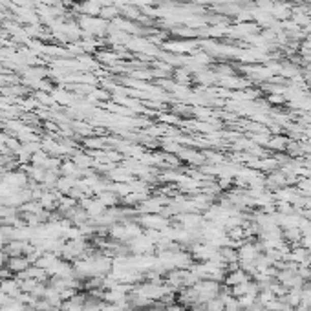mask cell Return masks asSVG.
<instances>
[{
  "mask_svg": "<svg viewBox=\"0 0 311 311\" xmlns=\"http://www.w3.org/2000/svg\"><path fill=\"white\" fill-rule=\"evenodd\" d=\"M29 267V258L27 256H11L8 260V269L11 273H24Z\"/></svg>",
  "mask_w": 311,
  "mask_h": 311,
  "instance_id": "obj_1",
  "label": "cell"
}]
</instances>
